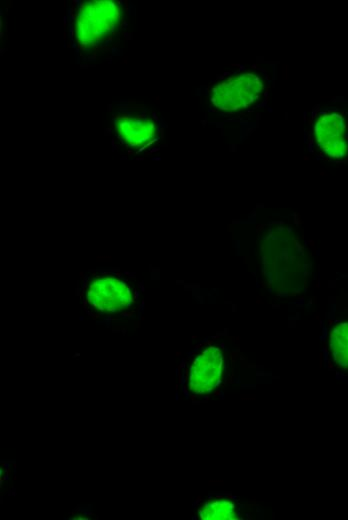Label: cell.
Listing matches in <instances>:
<instances>
[{"instance_id": "cell-7", "label": "cell", "mask_w": 348, "mask_h": 520, "mask_svg": "<svg viewBox=\"0 0 348 520\" xmlns=\"http://www.w3.org/2000/svg\"><path fill=\"white\" fill-rule=\"evenodd\" d=\"M115 128L124 142L131 147H140L156 134L154 123L146 118H118Z\"/></svg>"}, {"instance_id": "cell-6", "label": "cell", "mask_w": 348, "mask_h": 520, "mask_svg": "<svg viewBox=\"0 0 348 520\" xmlns=\"http://www.w3.org/2000/svg\"><path fill=\"white\" fill-rule=\"evenodd\" d=\"M224 371L222 351L215 346L204 349L192 362L188 385L195 394L211 392L221 383Z\"/></svg>"}, {"instance_id": "cell-5", "label": "cell", "mask_w": 348, "mask_h": 520, "mask_svg": "<svg viewBox=\"0 0 348 520\" xmlns=\"http://www.w3.org/2000/svg\"><path fill=\"white\" fill-rule=\"evenodd\" d=\"M314 135L318 147L328 157L342 159L348 155V124L343 114L322 113L315 123Z\"/></svg>"}, {"instance_id": "cell-1", "label": "cell", "mask_w": 348, "mask_h": 520, "mask_svg": "<svg viewBox=\"0 0 348 520\" xmlns=\"http://www.w3.org/2000/svg\"><path fill=\"white\" fill-rule=\"evenodd\" d=\"M264 276L277 291L294 293L306 277V257L297 237L288 227L269 229L261 246Z\"/></svg>"}, {"instance_id": "cell-2", "label": "cell", "mask_w": 348, "mask_h": 520, "mask_svg": "<svg viewBox=\"0 0 348 520\" xmlns=\"http://www.w3.org/2000/svg\"><path fill=\"white\" fill-rule=\"evenodd\" d=\"M120 16V8L112 1L83 4L77 17L78 44L82 48L98 45L113 33Z\"/></svg>"}, {"instance_id": "cell-8", "label": "cell", "mask_w": 348, "mask_h": 520, "mask_svg": "<svg viewBox=\"0 0 348 520\" xmlns=\"http://www.w3.org/2000/svg\"><path fill=\"white\" fill-rule=\"evenodd\" d=\"M329 349L335 364L348 369V320L339 322L331 330Z\"/></svg>"}, {"instance_id": "cell-3", "label": "cell", "mask_w": 348, "mask_h": 520, "mask_svg": "<svg viewBox=\"0 0 348 520\" xmlns=\"http://www.w3.org/2000/svg\"><path fill=\"white\" fill-rule=\"evenodd\" d=\"M85 301L99 313H116L132 306L135 297L124 279L107 273L91 279L85 291Z\"/></svg>"}, {"instance_id": "cell-9", "label": "cell", "mask_w": 348, "mask_h": 520, "mask_svg": "<svg viewBox=\"0 0 348 520\" xmlns=\"http://www.w3.org/2000/svg\"><path fill=\"white\" fill-rule=\"evenodd\" d=\"M199 515L205 520H233L238 518L235 504L224 498L207 501L199 510Z\"/></svg>"}, {"instance_id": "cell-4", "label": "cell", "mask_w": 348, "mask_h": 520, "mask_svg": "<svg viewBox=\"0 0 348 520\" xmlns=\"http://www.w3.org/2000/svg\"><path fill=\"white\" fill-rule=\"evenodd\" d=\"M262 89L260 77L253 73H243L213 87L211 101L221 110L235 111L251 105L259 97Z\"/></svg>"}]
</instances>
